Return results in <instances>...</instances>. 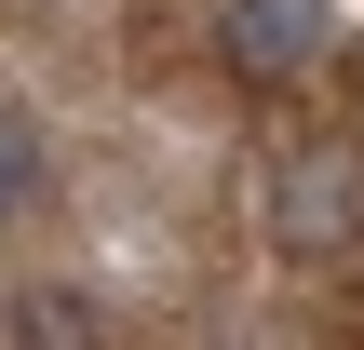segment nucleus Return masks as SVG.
<instances>
[{
	"label": "nucleus",
	"instance_id": "7ed1b4c3",
	"mask_svg": "<svg viewBox=\"0 0 364 350\" xmlns=\"http://www.w3.org/2000/svg\"><path fill=\"white\" fill-rule=\"evenodd\" d=\"M0 337H14V350H95V310H81L68 283H14V310H0Z\"/></svg>",
	"mask_w": 364,
	"mask_h": 350
},
{
	"label": "nucleus",
	"instance_id": "f257e3e1",
	"mask_svg": "<svg viewBox=\"0 0 364 350\" xmlns=\"http://www.w3.org/2000/svg\"><path fill=\"white\" fill-rule=\"evenodd\" d=\"M270 229H284V256H351L364 243V162L351 148H297L270 175Z\"/></svg>",
	"mask_w": 364,
	"mask_h": 350
},
{
	"label": "nucleus",
	"instance_id": "f03ea898",
	"mask_svg": "<svg viewBox=\"0 0 364 350\" xmlns=\"http://www.w3.org/2000/svg\"><path fill=\"white\" fill-rule=\"evenodd\" d=\"M216 40L243 81H297L324 54V0H216Z\"/></svg>",
	"mask_w": 364,
	"mask_h": 350
},
{
	"label": "nucleus",
	"instance_id": "20e7f679",
	"mask_svg": "<svg viewBox=\"0 0 364 350\" xmlns=\"http://www.w3.org/2000/svg\"><path fill=\"white\" fill-rule=\"evenodd\" d=\"M41 189H54V148H41V121H27V108H0V216H27Z\"/></svg>",
	"mask_w": 364,
	"mask_h": 350
}]
</instances>
